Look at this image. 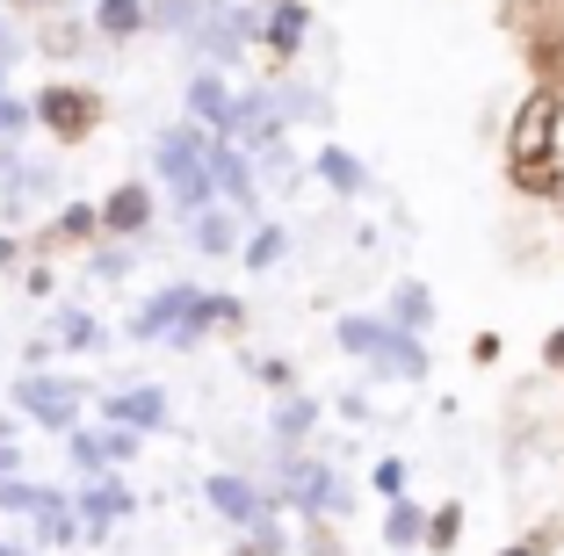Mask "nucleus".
Instances as JSON below:
<instances>
[{"label": "nucleus", "instance_id": "2eb2a0df", "mask_svg": "<svg viewBox=\"0 0 564 556\" xmlns=\"http://www.w3.org/2000/svg\"><path fill=\"white\" fill-rule=\"evenodd\" d=\"M188 246H196V253H210V261H217V253H232V246H239V217L225 210V203L196 210V217H188Z\"/></svg>", "mask_w": 564, "mask_h": 556}, {"label": "nucleus", "instance_id": "2f4dec72", "mask_svg": "<svg viewBox=\"0 0 564 556\" xmlns=\"http://www.w3.org/2000/svg\"><path fill=\"white\" fill-rule=\"evenodd\" d=\"M15 8H58V0H15Z\"/></svg>", "mask_w": 564, "mask_h": 556}, {"label": "nucleus", "instance_id": "dca6fc26", "mask_svg": "<svg viewBox=\"0 0 564 556\" xmlns=\"http://www.w3.org/2000/svg\"><path fill=\"white\" fill-rule=\"evenodd\" d=\"M383 318H391V326H405V332L434 326V290H427V282H413V275L391 282V312H383Z\"/></svg>", "mask_w": 564, "mask_h": 556}, {"label": "nucleus", "instance_id": "cd10ccee", "mask_svg": "<svg viewBox=\"0 0 564 556\" xmlns=\"http://www.w3.org/2000/svg\"><path fill=\"white\" fill-rule=\"evenodd\" d=\"M340 419H348V426H369V397L348 391V397H340Z\"/></svg>", "mask_w": 564, "mask_h": 556}, {"label": "nucleus", "instance_id": "20e7f679", "mask_svg": "<svg viewBox=\"0 0 564 556\" xmlns=\"http://www.w3.org/2000/svg\"><path fill=\"white\" fill-rule=\"evenodd\" d=\"M30 116L44 123L51 138H66V145H80V138L101 123V95H95V87H73V80H51L44 95L30 101Z\"/></svg>", "mask_w": 564, "mask_h": 556}, {"label": "nucleus", "instance_id": "0eeeda50", "mask_svg": "<svg viewBox=\"0 0 564 556\" xmlns=\"http://www.w3.org/2000/svg\"><path fill=\"white\" fill-rule=\"evenodd\" d=\"M22 412L44 426H73V412H80V383H58V377H22Z\"/></svg>", "mask_w": 564, "mask_h": 556}, {"label": "nucleus", "instance_id": "423d86ee", "mask_svg": "<svg viewBox=\"0 0 564 556\" xmlns=\"http://www.w3.org/2000/svg\"><path fill=\"white\" fill-rule=\"evenodd\" d=\"M203 499H210V506L225 513L232 527H261V513H268L261 484H247L239 470H217V477H203Z\"/></svg>", "mask_w": 564, "mask_h": 556}, {"label": "nucleus", "instance_id": "a878e982", "mask_svg": "<svg viewBox=\"0 0 564 556\" xmlns=\"http://www.w3.org/2000/svg\"><path fill=\"white\" fill-rule=\"evenodd\" d=\"M58 231H66V239H95V231H101V217L87 210V203H73V210L58 217Z\"/></svg>", "mask_w": 564, "mask_h": 556}, {"label": "nucleus", "instance_id": "b1692460", "mask_svg": "<svg viewBox=\"0 0 564 556\" xmlns=\"http://www.w3.org/2000/svg\"><path fill=\"white\" fill-rule=\"evenodd\" d=\"M253 377H261L268 391H297V369H290L282 355H261V361H253Z\"/></svg>", "mask_w": 564, "mask_h": 556}, {"label": "nucleus", "instance_id": "6e6552de", "mask_svg": "<svg viewBox=\"0 0 564 556\" xmlns=\"http://www.w3.org/2000/svg\"><path fill=\"white\" fill-rule=\"evenodd\" d=\"M318 419H326V405H318V397L282 391V405H275V419H268V434H275V448H282V456H297V448L318 434Z\"/></svg>", "mask_w": 564, "mask_h": 556}, {"label": "nucleus", "instance_id": "a211bd4d", "mask_svg": "<svg viewBox=\"0 0 564 556\" xmlns=\"http://www.w3.org/2000/svg\"><path fill=\"white\" fill-rule=\"evenodd\" d=\"M420 527H427V513H420L413 499H391V513H383V549H413Z\"/></svg>", "mask_w": 564, "mask_h": 556}, {"label": "nucleus", "instance_id": "aec40b11", "mask_svg": "<svg viewBox=\"0 0 564 556\" xmlns=\"http://www.w3.org/2000/svg\"><path fill=\"white\" fill-rule=\"evenodd\" d=\"M58 340L66 347H101V326L87 312H58Z\"/></svg>", "mask_w": 564, "mask_h": 556}, {"label": "nucleus", "instance_id": "9d476101", "mask_svg": "<svg viewBox=\"0 0 564 556\" xmlns=\"http://www.w3.org/2000/svg\"><path fill=\"white\" fill-rule=\"evenodd\" d=\"M188 123H203V131H225V123H232V87H225V66L188 73Z\"/></svg>", "mask_w": 564, "mask_h": 556}, {"label": "nucleus", "instance_id": "f03ea898", "mask_svg": "<svg viewBox=\"0 0 564 556\" xmlns=\"http://www.w3.org/2000/svg\"><path fill=\"white\" fill-rule=\"evenodd\" d=\"M333 340H340V355L369 361V377L377 383H427V340L405 326H391L383 312H348L340 326H333Z\"/></svg>", "mask_w": 564, "mask_h": 556}, {"label": "nucleus", "instance_id": "f257e3e1", "mask_svg": "<svg viewBox=\"0 0 564 556\" xmlns=\"http://www.w3.org/2000/svg\"><path fill=\"white\" fill-rule=\"evenodd\" d=\"M557 123H564V87H529L514 131H507V174H514V188H529V196H564Z\"/></svg>", "mask_w": 564, "mask_h": 556}, {"label": "nucleus", "instance_id": "4be33fe9", "mask_svg": "<svg viewBox=\"0 0 564 556\" xmlns=\"http://www.w3.org/2000/svg\"><path fill=\"white\" fill-rule=\"evenodd\" d=\"M405 477H413V470H405V462H399V456H383V462H377V470H369V484H377V491H383V499H405Z\"/></svg>", "mask_w": 564, "mask_h": 556}, {"label": "nucleus", "instance_id": "5701e85b", "mask_svg": "<svg viewBox=\"0 0 564 556\" xmlns=\"http://www.w3.org/2000/svg\"><path fill=\"white\" fill-rule=\"evenodd\" d=\"M123 506H131V499H123L117 484H95V491H87V521H117Z\"/></svg>", "mask_w": 564, "mask_h": 556}, {"label": "nucleus", "instance_id": "c756f323", "mask_svg": "<svg viewBox=\"0 0 564 556\" xmlns=\"http://www.w3.org/2000/svg\"><path fill=\"white\" fill-rule=\"evenodd\" d=\"M543 361H550V369H557V377H564V326H557V332H550V340H543Z\"/></svg>", "mask_w": 564, "mask_h": 556}, {"label": "nucleus", "instance_id": "7c9ffc66", "mask_svg": "<svg viewBox=\"0 0 564 556\" xmlns=\"http://www.w3.org/2000/svg\"><path fill=\"white\" fill-rule=\"evenodd\" d=\"M535 549H543V535H535V542H514V549H499V556H535Z\"/></svg>", "mask_w": 564, "mask_h": 556}, {"label": "nucleus", "instance_id": "bb28decb", "mask_svg": "<svg viewBox=\"0 0 564 556\" xmlns=\"http://www.w3.org/2000/svg\"><path fill=\"white\" fill-rule=\"evenodd\" d=\"M15 58H22V30H15V22H0V66H15Z\"/></svg>", "mask_w": 564, "mask_h": 556}, {"label": "nucleus", "instance_id": "412c9836", "mask_svg": "<svg viewBox=\"0 0 564 556\" xmlns=\"http://www.w3.org/2000/svg\"><path fill=\"white\" fill-rule=\"evenodd\" d=\"M30 123H36V116H30V101H22V95H8V87H0V138H22V131H30Z\"/></svg>", "mask_w": 564, "mask_h": 556}, {"label": "nucleus", "instance_id": "393cba45", "mask_svg": "<svg viewBox=\"0 0 564 556\" xmlns=\"http://www.w3.org/2000/svg\"><path fill=\"white\" fill-rule=\"evenodd\" d=\"M87 44V22H44V51H80Z\"/></svg>", "mask_w": 564, "mask_h": 556}, {"label": "nucleus", "instance_id": "f3484780", "mask_svg": "<svg viewBox=\"0 0 564 556\" xmlns=\"http://www.w3.org/2000/svg\"><path fill=\"white\" fill-rule=\"evenodd\" d=\"M282 253H290V231H282V225H261V231H247V246H239V261H247L253 275L282 268Z\"/></svg>", "mask_w": 564, "mask_h": 556}, {"label": "nucleus", "instance_id": "6ab92c4d", "mask_svg": "<svg viewBox=\"0 0 564 556\" xmlns=\"http://www.w3.org/2000/svg\"><path fill=\"white\" fill-rule=\"evenodd\" d=\"M456 535H464V506L448 499V506H434V513H427V527H420V542H427V549H456Z\"/></svg>", "mask_w": 564, "mask_h": 556}, {"label": "nucleus", "instance_id": "4468645a", "mask_svg": "<svg viewBox=\"0 0 564 556\" xmlns=\"http://www.w3.org/2000/svg\"><path fill=\"white\" fill-rule=\"evenodd\" d=\"M87 30L109 36V44H131V36H145V0H95Z\"/></svg>", "mask_w": 564, "mask_h": 556}, {"label": "nucleus", "instance_id": "9b49d317", "mask_svg": "<svg viewBox=\"0 0 564 556\" xmlns=\"http://www.w3.org/2000/svg\"><path fill=\"white\" fill-rule=\"evenodd\" d=\"M101 231H117V239H138V231H152V196H145V181H123L117 196L101 203Z\"/></svg>", "mask_w": 564, "mask_h": 556}, {"label": "nucleus", "instance_id": "39448f33", "mask_svg": "<svg viewBox=\"0 0 564 556\" xmlns=\"http://www.w3.org/2000/svg\"><path fill=\"white\" fill-rule=\"evenodd\" d=\"M304 36H312V8H304V0H261V30H253V44H261L275 66L297 58Z\"/></svg>", "mask_w": 564, "mask_h": 556}, {"label": "nucleus", "instance_id": "c85d7f7f", "mask_svg": "<svg viewBox=\"0 0 564 556\" xmlns=\"http://www.w3.org/2000/svg\"><path fill=\"white\" fill-rule=\"evenodd\" d=\"M470 361H485V369H492V361H499V332H478V340H470Z\"/></svg>", "mask_w": 564, "mask_h": 556}, {"label": "nucleus", "instance_id": "1a4fd4ad", "mask_svg": "<svg viewBox=\"0 0 564 556\" xmlns=\"http://www.w3.org/2000/svg\"><path fill=\"white\" fill-rule=\"evenodd\" d=\"M312 181L326 188V196H340V203L369 196V166L355 160L348 145H318V160H312Z\"/></svg>", "mask_w": 564, "mask_h": 556}, {"label": "nucleus", "instance_id": "7ed1b4c3", "mask_svg": "<svg viewBox=\"0 0 564 556\" xmlns=\"http://www.w3.org/2000/svg\"><path fill=\"white\" fill-rule=\"evenodd\" d=\"M282 499L304 506L312 521H340V513L355 506L348 477L333 470V462H318V456H290V462H282Z\"/></svg>", "mask_w": 564, "mask_h": 556}, {"label": "nucleus", "instance_id": "f8f14e48", "mask_svg": "<svg viewBox=\"0 0 564 556\" xmlns=\"http://www.w3.org/2000/svg\"><path fill=\"white\" fill-rule=\"evenodd\" d=\"M188 282H174V290H160V296H145V304H138V318H131V332L138 340H166V332L182 326V312H188Z\"/></svg>", "mask_w": 564, "mask_h": 556}, {"label": "nucleus", "instance_id": "ddd939ff", "mask_svg": "<svg viewBox=\"0 0 564 556\" xmlns=\"http://www.w3.org/2000/svg\"><path fill=\"white\" fill-rule=\"evenodd\" d=\"M109 419L123 426V434H152V426H166V391H117L109 397Z\"/></svg>", "mask_w": 564, "mask_h": 556}]
</instances>
